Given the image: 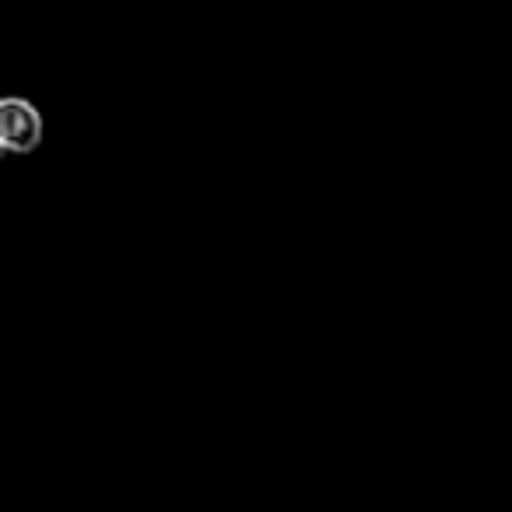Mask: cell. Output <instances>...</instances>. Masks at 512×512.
<instances>
[{
  "instance_id": "cell-1",
  "label": "cell",
  "mask_w": 512,
  "mask_h": 512,
  "mask_svg": "<svg viewBox=\"0 0 512 512\" xmlns=\"http://www.w3.org/2000/svg\"><path fill=\"white\" fill-rule=\"evenodd\" d=\"M43 144V113L22 95L0 99V148L8 155H29Z\"/></svg>"
}]
</instances>
